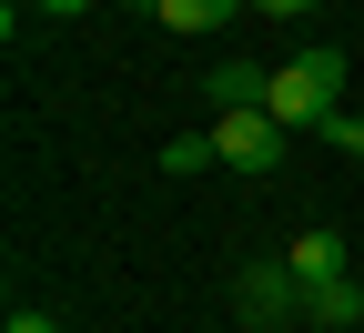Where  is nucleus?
<instances>
[{"label": "nucleus", "mask_w": 364, "mask_h": 333, "mask_svg": "<svg viewBox=\"0 0 364 333\" xmlns=\"http://www.w3.org/2000/svg\"><path fill=\"white\" fill-rule=\"evenodd\" d=\"M334 91H344V51H304V61H284V71H273V121H284V131H324L334 121Z\"/></svg>", "instance_id": "obj_1"}, {"label": "nucleus", "mask_w": 364, "mask_h": 333, "mask_svg": "<svg viewBox=\"0 0 364 333\" xmlns=\"http://www.w3.org/2000/svg\"><path fill=\"white\" fill-rule=\"evenodd\" d=\"M233 313H243L253 333H294V323H304V273H294V263H253V273L233 283Z\"/></svg>", "instance_id": "obj_2"}, {"label": "nucleus", "mask_w": 364, "mask_h": 333, "mask_svg": "<svg viewBox=\"0 0 364 333\" xmlns=\"http://www.w3.org/2000/svg\"><path fill=\"white\" fill-rule=\"evenodd\" d=\"M213 152L233 172H273V162H284V121H273V111H223L213 121Z\"/></svg>", "instance_id": "obj_3"}, {"label": "nucleus", "mask_w": 364, "mask_h": 333, "mask_svg": "<svg viewBox=\"0 0 364 333\" xmlns=\"http://www.w3.org/2000/svg\"><path fill=\"white\" fill-rule=\"evenodd\" d=\"M304 323H314V333H344V323H364V283H354V273H334V283H304Z\"/></svg>", "instance_id": "obj_4"}, {"label": "nucleus", "mask_w": 364, "mask_h": 333, "mask_svg": "<svg viewBox=\"0 0 364 333\" xmlns=\"http://www.w3.org/2000/svg\"><path fill=\"white\" fill-rule=\"evenodd\" d=\"M203 91H213V111H263V102H273V71H253V61H223Z\"/></svg>", "instance_id": "obj_5"}, {"label": "nucleus", "mask_w": 364, "mask_h": 333, "mask_svg": "<svg viewBox=\"0 0 364 333\" xmlns=\"http://www.w3.org/2000/svg\"><path fill=\"white\" fill-rule=\"evenodd\" d=\"M284 263H294L304 283H334V273H344V232H294V253H284Z\"/></svg>", "instance_id": "obj_6"}, {"label": "nucleus", "mask_w": 364, "mask_h": 333, "mask_svg": "<svg viewBox=\"0 0 364 333\" xmlns=\"http://www.w3.org/2000/svg\"><path fill=\"white\" fill-rule=\"evenodd\" d=\"M233 11H243V0H152V21H162V31H223Z\"/></svg>", "instance_id": "obj_7"}, {"label": "nucleus", "mask_w": 364, "mask_h": 333, "mask_svg": "<svg viewBox=\"0 0 364 333\" xmlns=\"http://www.w3.org/2000/svg\"><path fill=\"white\" fill-rule=\"evenodd\" d=\"M203 162H223V152H213V131H182V141H162V172H203Z\"/></svg>", "instance_id": "obj_8"}, {"label": "nucleus", "mask_w": 364, "mask_h": 333, "mask_svg": "<svg viewBox=\"0 0 364 333\" xmlns=\"http://www.w3.org/2000/svg\"><path fill=\"white\" fill-rule=\"evenodd\" d=\"M324 141H334V152H354V162H364V111H334V121H324Z\"/></svg>", "instance_id": "obj_9"}, {"label": "nucleus", "mask_w": 364, "mask_h": 333, "mask_svg": "<svg viewBox=\"0 0 364 333\" xmlns=\"http://www.w3.org/2000/svg\"><path fill=\"white\" fill-rule=\"evenodd\" d=\"M263 21H304V11H324V0H253Z\"/></svg>", "instance_id": "obj_10"}, {"label": "nucleus", "mask_w": 364, "mask_h": 333, "mask_svg": "<svg viewBox=\"0 0 364 333\" xmlns=\"http://www.w3.org/2000/svg\"><path fill=\"white\" fill-rule=\"evenodd\" d=\"M0 333H61L51 313H11V323H0Z\"/></svg>", "instance_id": "obj_11"}, {"label": "nucleus", "mask_w": 364, "mask_h": 333, "mask_svg": "<svg viewBox=\"0 0 364 333\" xmlns=\"http://www.w3.org/2000/svg\"><path fill=\"white\" fill-rule=\"evenodd\" d=\"M31 11H91V0H31Z\"/></svg>", "instance_id": "obj_12"}]
</instances>
